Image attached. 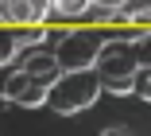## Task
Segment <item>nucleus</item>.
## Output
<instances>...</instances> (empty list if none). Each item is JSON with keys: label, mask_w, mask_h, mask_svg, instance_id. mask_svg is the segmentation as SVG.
<instances>
[{"label": "nucleus", "mask_w": 151, "mask_h": 136, "mask_svg": "<svg viewBox=\"0 0 151 136\" xmlns=\"http://www.w3.org/2000/svg\"><path fill=\"white\" fill-rule=\"evenodd\" d=\"M89 8H93V0H54L50 16H62V20H70V16H85Z\"/></svg>", "instance_id": "obj_8"}, {"label": "nucleus", "mask_w": 151, "mask_h": 136, "mask_svg": "<svg viewBox=\"0 0 151 136\" xmlns=\"http://www.w3.org/2000/svg\"><path fill=\"white\" fill-rule=\"evenodd\" d=\"M97 74L105 82V93L112 97H128L136 93V78H139V55H136V39H105L97 51Z\"/></svg>", "instance_id": "obj_1"}, {"label": "nucleus", "mask_w": 151, "mask_h": 136, "mask_svg": "<svg viewBox=\"0 0 151 136\" xmlns=\"http://www.w3.org/2000/svg\"><path fill=\"white\" fill-rule=\"evenodd\" d=\"M101 136H132V132H128V128H116V124H112V128H105Z\"/></svg>", "instance_id": "obj_13"}, {"label": "nucleus", "mask_w": 151, "mask_h": 136, "mask_svg": "<svg viewBox=\"0 0 151 136\" xmlns=\"http://www.w3.org/2000/svg\"><path fill=\"white\" fill-rule=\"evenodd\" d=\"M136 55H139V66H151V27L136 35Z\"/></svg>", "instance_id": "obj_9"}, {"label": "nucleus", "mask_w": 151, "mask_h": 136, "mask_svg": "<svg viewBox=\"0 0 151 136\" xmlns=\"http://www.w3.org/2000/svg\"><path fill=\"white\" fill-rule=\"evenodd\" d=\"M97 51H101V39L93 35L89 27H74V31H62V43H58V62L62 70H85V66L97 62Z\"/></svg>", "instance_id": "obj_3"}, {"label": "nucleus", "mask_w": 151, "mask_h": 136, "mask_svg": "<svg viewBox=\"0 0 151 136\" xmlns=\"http://www.w3.org/2000/svg\"><path fill=\"white\" fill-rule=\"evenodd\" d=\"M31 4H35V12H39V16H50V8H54V0H31Z\"/></svg>", "instance_id": "obj_12"}, {"label": "nucleus", "mask_w": 151, "mask_h": 136, "mask_svg": "<svg viewBox=\"0 0 151 136\" xmlns=\"http://www.w3.org/2000/svg\"><path fill=\"white\" fill-rule=\"evenodd\" d=\"M93 4H97V8H105V12H124L132 0H93Z\"/></svg>", "instance_id": "obj_11"}, {"label": "nucleus", "mask_w": 151, "mask_h": 136, "mask_svg": "<svg viewBox=\"0 0 151 136\" xmlns=\"http://www.w3.org/2000/svg\"><path fill=\"white\" fill-rule=\"evenodd\" d=\"M101 93H105V82H101V74H97V66H85V70H62V78L50 86L47 109L62 113V117H74V113H81V109H93Z\"/></svg>", "instance_id": "obj_2"}, {"label": "nucleus", "mask_w": 151, "mask_h": 136, "mask_svg": "<svg viewBox=\"0 0 151 136\" xmlns=\"http://www.w3.org/2000/svg\"><path fill=\"white\" fill-rule=\"evenodd\" d=\"M23 51H35V47H43L47 39H50V31H47V23H27L23 31H19V35H12Z\"/></svg>", "instance_id": "obj_7"}, {"label": "nucleus", "mask_w": 151, "mask_h": 136, "mask_svg": "<svg viewBox=\"0 0 151 136\" xmlns=\"http://www.w3.org/2000/svg\"><path fill=\"white\" fill-rule=\"evenodd\" d=\"M23 70L54 86L58 78H62V62H58L54 51H27V55H23Z\"/></svg>", "instance_id": "obj_5"}, {"label": "nucleus", "mask_w": 151, "mask_h": 136, "mask_svg": "<svg viewBox=\"0 0 151 136\" xmlns=\"http://www.w3.org/2000/svg\"><path fill=\"white\" fill-rule=\"evenodd\" d=\"M136 93L151 105V66H143V70H139V78H136Z\"/></svg>", "instance_id": "obj_10"}, {"label": "nucleus", "mask_w": 151, "mask_h": 136, "mask_svg": "<svg viewBox=\"0 0 151 136\" xmlns=\"http://www.w3.org/2000/svg\"><path fill=\"white\" fill-rule=\"evenodd\" d=\"M0 20L8 27H16V23H43V16L35 12L31 0H0Z\"/></svg>", "instance_id": "obj_6"}, {"label": "nucleus", "mask_w": 151, "mask_h": 136, "mask_svg": "<svg viewBox=\"0 0 151 136\" xmlns=\"http://www.w3.org/2000/svg\"><path fill=\"white\" fill-rule=\"evenodd\" d=\"M4 101H8V105H23V109H39V105L50 101V82L27 74L19 66V70H12L4 78Z\"/></svg>", "instance_id": "obj_4"}]
</instances>
